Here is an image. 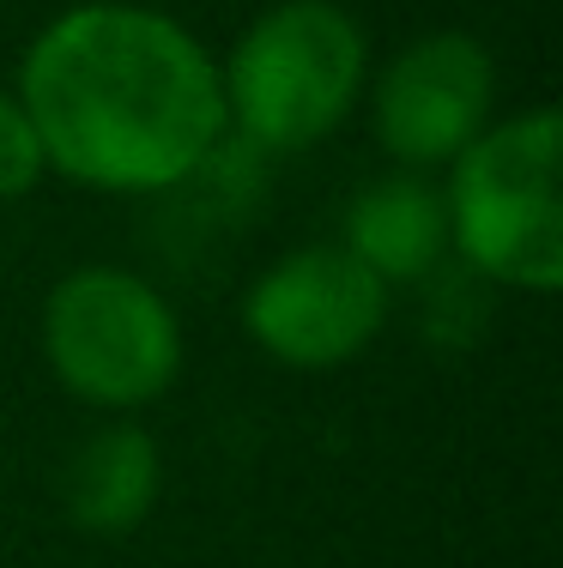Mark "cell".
<instances>
[{
	"mask_svg": "<svg viewBox=\"0 0 563 568\" xmlns=\"http://www.w3.org/2000/svg\"><path fill=\"white\" fill-rule=\"evenodd\" d=\"M49 175L98 194H170L231 140L219 55L140 0H79L19 55V85Z\"/></svg>",
	"mask_w": 563,
	"mask_h": 568,
	"instance_id": "cell-1",
	"label": "cell"
},
{
	"mask_svg": "<svg viewBox=\"0 0 563 568\" xmlns=\"http://www.w3.org/2000/svg\"><path fill=\"white\" fill-rule=\"evenodd\" d=\"M231 133L254 152H310L340 133L370 85V37L340 0H273L219 61Z\"/></svg>",
	"mask_w": 563,
	"mask_h": 568,
	"instance_id": "cell-2",
	"label": "cell"
},
{
	"mask_svg": "<svg viewBox=\"0 0 563 568\" xmlns=\"http://www.w3.org/2000/svg\"><path fill=\"white\" fill-rule=\"evenodd\" d=\"M563 115L533 103L503 115L449 164L442 206H449V248L466 273L509 284L527 296H552L563 284Z\"/></svg>",
	"mask_w": 563,
	"mask_h": 568,
	"instance_id": "cell-3",
	"label": "cell"
},
{
	"mask_svg": "<svg viewBox=\"0 0 563 568\" xmlns=\"http://www.w3.org/2000/svg\"><path fill=\"white\" fill-rule=\"evenodd\" d=\"M182 321L152 278L128 266H73L43 303V357L67 399L128 417L182 375Z\"/></svg>",
	"mask_w": 563,
	"mask_h": 568,
	"instance_id": "cell-4",
	"label": "cell"
},
{
	"mask_svg": "<svg viewBox=\"0 0 563 568\" xmlns=\"http://www.w3.org/2000/svg\"><path fill=\"white\" fill-rule=\"evenodd\" d=\"M388 303L394 291L352 248L303 242L254 273L243 291V333L261 357L285 369H340L375 345V333L388 327Z\"/></svg>",
	"mask_w": 563,
	"mask_h": 568,
	"instance_id": "cell-5",
	"label": "cell"
},
{
	"mask_svg": "<svg viewBox=\"0 0 563 568\" xmlns=\"http://www.w3.org/2000/svg\"><path fill=\"white\" fill-rule=\"evenodd\" d=\"M370 121L400 170H449L497 121V61L473 31H424L370 79Z\"/></svg>",
	"mask_w": 563,
	"mask_h": 568,
	"instance_id": "cell-6",
	"label": "cell"
},
{
	"mask_svg": "<svg viewBox=\"0 0 563 568\" xmlns=\"http://www.w3.org/2000/svg\"><path fill=\"white\" fill-rule=\"evenodd\" d=\"M164 496V448L133 417H110L73 448L61 471V508L91 538H128Z\"/></svg>",
	"mask_w": 563,
	"mask_h": 568,
	"instance_id": "cell-7",
	"label": "cell"
},
{
	"mask_svg": "<svg viewBox=\"0 0 563 568\" xmlns=\"http://www.w3.org/2000/svg\"><path fill=\"white\" fill-rule=\"evenodd\" d=\"M340 248H352L388 291L431 278L442 266V254H449V206H442V187L424 182V170L375 175V182H364L345 200Z\"/></svg>",
	"mask_w": 563,
	"mask_h": 568,
	"instance_id": "cell-8",
	"label": "cell"
},
{
	"mask_svg": "<svg viewBox=\"0 0 563 568\" xmlns=\"http://www.w3.org/2000/svg\"><path fill=\"white\" fill-rule=\"evenodd\" d=\"M49 175L43 140H37L31 115L12 91H0V200H24Z\"/></svg>",
	"mask_w": 563,
	"mask_h": 568,
	"instance_id": "cell-9",
	"label": "cell"
}]
</instances>
